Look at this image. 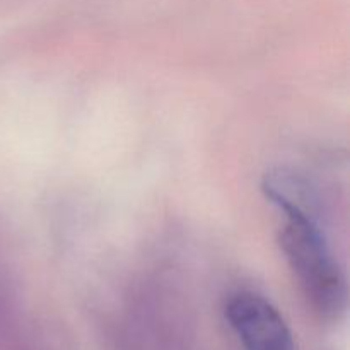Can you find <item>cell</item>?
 Segmentation results:
<instances>
[{
  "instance_id": "1",
  "label": "cell",
  "mask_w": 350,
  "mask_h": 350,
  "mask_svg": "<svg viewBox=\"0 0 350 350\" xmlns=\"http://www.w3.org/2000/svg\"><path fill=\"white\" fill-rule=\"evenodd\" d=\"M279 246L314 313L337 320L347 310V280L325 236L320 219L282 212Z\"/></svg>"
},
{
  "instance_id": "2",
  "label": "cell",
  "mask_w": 350,
  "mask_h": 350,
  "mask_svg": "<svg viewBox=\"0 0 350 350\" xmlns=\"http://www.w3.org/2000/svg\"><path fill=\"white\" fill-rule=\"evenodd\" d=\"M224 314L245 350H296L293 332L280 311L253 291L231 294Z\"/></svg>"
}]
</instances>
